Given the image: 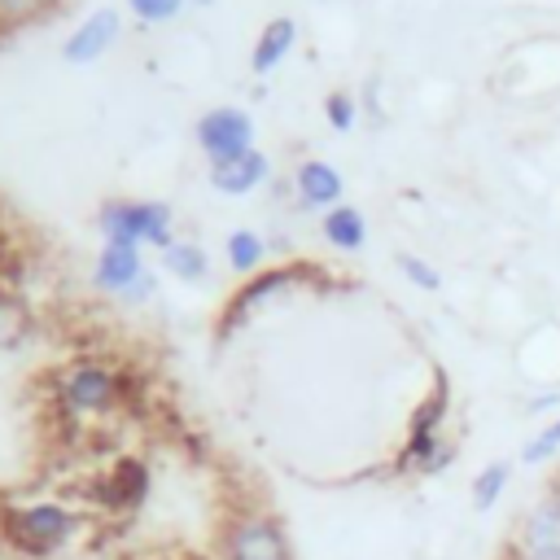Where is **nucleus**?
I'll return each instance as SVG.
<instances>
[{
    "label": "nucleus",
    "instance_id": "1",
    "mask_svg": "<svg viewBox=\"0 0 560 560\" xmlns=\"http://www.w3.org/2000/svg\"><path fill=\"white\" fill-rule=\"evenodd\" d=\"M52 398L66 420H109L136 407L140 385L127 368L105 359H74L52 376Z\"/></svg>",
    "mask_w": 560,
    "mask_h": 560
},
{
    "label": "nucleus",
    "instance_id": "2",
    "mask_svg": "<svg viewBox=\"0 0 560 560\" xmlns=\"http://www.w3.org/2000/svg\"><path fill=\"white\" fill-rule=\"evenodd\" d=\"M446 411H451V381L446 372H438L433 389L424 394V402L411 411V424H407V442L394 459L398 472H416V477H433L442 468H451L455 459V442L442 438V424H446Z\"/></svg>",
    "mask_w": 560,
    "mask_h": 560
},
{
    "label": "nucleus",
    "instance_id": "3",
    "mask_svg": "<svg viewBox=\"0 0 560 560\" xmlns=\"http://www.w3.org/2000/svg\"><path fill=\"white\" fill-rule=\"evenodd\" d=\"M83 516L61 499H35V503H9L4 521V547L31 560H44L74 542Z\"/></svg>",
    "mask_w": 560,
    "mask_h": 560
},
{
    "label": "nucleus",
    "instance_id": "4",
    "mask_svg": "<svg viewBox=\"0 0 560 560\" xmlns=\"http://www.w3.org/2000/svg\"><path fill=\"white\" fill-rule=\"evenodd\" d=\"M219 560H293L289 551V534L284 525L262 512V508H245L232 512L219 529Z\"/></svg>",
    "mask_w": 560,
    "mask_h": 560
},
{
    "label": "nucleus",
    "instance_id": "5",
    "mask_svg": "<svg viewBox=\"0 0 560 560\" xmlns=\"http://www.w3.org/2000/svg\"><path fill=\"white\" fill-rule=\"evenodd\" d=\"M96 223L109 245H158V249L175 245L166 201H105Z\"/></svg>",
    "mask_w": 560,
    "mask_h": 560
},
{
    "label": "nucleus",
    "instance_id": "6",
    "mask_svg": "<svg viewBox=\"0 0 560 560\" xmlns=\"http://www.w3.org/2000/svg\"><path fill=\"white\" fill-rule=\"evenodd\" d=\"M306 276H315V267L311 262H280V267H262V271H254V276H245V284L228 298V306H223V315H219V337H228V332H236L258 306H267L276 293H284V289H293V284H302Z\"/></svg>",
    "mask_w": 560,
    "mask_h": 560
},
{
    "label": "nucleus",
    "instance_id": "7",
    "mask_svg": "<svg viewBox=\"0 0 560 560\" xmlns=\"http://www.w3.org/2000/svg\"><path fill=\"white\" fill-rule=\"evenodd\" d=\"M149 464L140 455H118L101 477H92V494L101 508H109L114 516H131L144 508L149 499Z\"/></svg>",
    "mask_w": 560,
    "mask_h": 560
},
{
    "label": "nucleus",
    "instance_id": "8",
    "mask_svg": "<svg viewBox=\"0 0 560 560\" xmlns=\"http://www.w3.org/2000/svg\"><path fill=\"white\" fill-rule=\"evenodd\" d=\"M197 144L210 162H223V158H241L254 149V118L236 105H214L197 118Z\"/></svg>",
    "mask_w": 560,
    "mask_h": 560
},
{
    "label": "nucleus",
    "instance_id": "9",
    "mask_svg": "<svg viewBox=\"0 0 560 560\" xmlns=\"http://www.w3.org/2000/svg\"><path fill=\"white\" fill-rule=\"evenodd\" d=\"M503 560H560V503L551 494H542L521 516L516 538L503 551Z\"/></svg>",
    "mask_w": 560,
    "mask_h": 560
},
{
    "label": "nucleus",
    "instance_id": "10",
    "mask_svg": "<svg viewBox=\"0 0 560 560\" xmlns=\"http://www.w3.org/2000/svg\"><path fill=\"white\" fill-rule=\"evenodd\" d=\"M118 31H122L118 9H92V13L70 31V39L61 44V57H66L70 66H88V61H96L101 52H109V44L118 39Z\"/></svg>",
    "mask_w": 560,
    "mask_h": 560
},
{
    "label": "nucleus",
    "instance_id": "11",
    "mask_svg": "<svg viewBox=\"0 0 560 560\" xmlns=\"http://www.w3.org/2000/svg\"><path fill=\"white\" fill-rule=\"evenodd\" d=\"M144 258H140V245H109L96 254V271H92V284L101 293H114V298H127L140 280H144Z\"/></svg>",
    "mask_w": 560,
    "mask_h": 560
},
{
    "label": "nucleus",
    "instance_id": "12",
    "mask_svg": "<svg viewBox=\"0 0 560 560\" xmlns=\"http://www.w3.org/2000/svg\"><path fill=\"white\" fill-rule=\"evenodd\" d=\"M267 158L258 153V149H249V153H241V158H223V162H210V184H214V192H228V197H245V192H254L262 179H267Z\"/></svg>",
    "mask_w": 560,
    "mask_h": 560
},
{
    "label": "nucleus",
    "instance_id": "13",
    "mask_svg": "<svg viewBox=\"0 0 560 560\" xmlns=\"http://www.w3.org/2000/svg\"><path fill=\"white\" fill-rule=\"evenodd\" d=\"M293 188H298V197L306 201V206H319V210H332V206H341V171L332 166V162H324V158H306L298 171H293Z\"/></svg>",
    "mask_w": 560,
    "mask_h": 560
},
{
    "label": "nucleus",
    "instance_id": "14",
    "mask_svg": "<svg viewBox=\"0 0 560 560\" xmlns=\"http://www.w3.org/2000/svg\"><path fill=\"white\" fill-rule=\"evenodd\" d=\"M293 39H298V22H293V18H271V22L258 31V39H254V52H249V70H254V74H267V70H276V66L289 57Z\"/></svg>",
    "mask_w": 560,
    "mask_h": 560
},
{
    "label": "nucleus",
    "instance_id": "15",
    "mask_svg": "<svg viewBox=\"0 0 560 560\" xmlns=\"http://www.w3.org/2000/svg\"><path fill=\"white\" fill-rule=\"evenodd\" d=\"M319 228H324V241H328L332 249H346V254L363 249V241H368L363 210H359V206H346V201H341V206H332V210H324Z\"/></svg>",
    "mask_w": 560,
    "mask_h": 560
},
{
    "label": "nucleus",
    "instance_id": "16",
    "mask_svg": "<svg viewBox=\"0 0 560 560\" xmlns=\"http://www.w3.org/2000/svg\"><path fill=\"white\" fill-rule=\"evenodd\" d=\"M31 324H35V315H31L26 298L13 289H0V350L22 346L31 337Z\"/></svg>",
    "mask_w": 560,
    "mask_h": 560
},
{
    "label": "nucleus",
    "instance_id": "17",
    "mask_svg": "<svg viewBox=\"0 0 560 560\" xmlns=\"http://www.w3.org/2000/svg\"><path fill=\"white\" fill-rule=\"evenodd\" d=\"M162 267L175 276V280H206L210 276V258H206V249L197 245V241H175V245H166L162 249Z\"/></svg>",
    "mask_w": 560,
    "mask_h": 560
},
{
    "label": "nucleus",
    "instance_id": "18",
    "mask_svg": "<svg viewBox=\"0 0 560 560\" xmlns=\"http://www.w3.org/2000/svg\"><path fill=\"white\" fill-rule=\"evenodd\" d=\"M228 267L232 271H241V276H254V271H262V258H267V241L258 236V232H249V228H236V232H228Z\"/></svg>",
    "mask_w": 560,
    "mask_h": 560
},
{
    "label": "nucleus",
    "instance_id": "19",
    "mask_svg": "<svg viewBox=\"0 0 560 560\" xmlns=\"http://www.w3.org/2000/svg\"><path fill=\"white\" fill-rule=\"evenodd\" d=\"M508 481H512V464H508V459H490V464L472 477V490H468L472 508H477V512H490V508L503 499Z\"/></svg>",
    "mask_w": 560,
    "mask_h": 560
},
{
    "label": "nucleus",
    "instance_id": "20",
    "mask_svg": "<svg viewBox=\"0 0 560 560\" xmlns=\"http://www.w3.org/2000/svg\"><path fill=\"white\" fill-rule=\"evenodd\" d=\"M398 271H402L416 289H424V293H438V289H442V271H438L433 262H424L420 254H411V249L398 254Z\"/></svg>",
    "mask_w": 560,
    "mask_h": 560
},
{
    "label": "nucleus",
    "instance_id": "21",
    "mask_svg": "<svg viewBox=\"0 0 560 560\" xmlns=\"http://www.w3.org/2000/svg\"><path fill=\"white\" fill-rule=\"evenodd\" d=\"M324 118H328L332 131H350L354 118H359L354 96H350V92H328V96H324Z\"/></svg>",
    "mask_w": 560,
    "mask_h": 560
},
{
    "label": "nucleus",
    "instance_id": "22",
    "mask_svg": "<svg viewBox=\"0 0 560 560\" xmlns=\"http://www.w3.org/2000/svg\"><path fill=\"white\" fill-rule=\"evenodd\" d=\"M556 451H560V420H551L538 438H529L525 451H521V459H525V464H542V459L556 455Z\"/></svg>",
    "mask_w": 560,
    "mask_h": 560
},
{
    "label": "nucleus",
    "instance_id": "23",
    "mask_svg": "<svg viewBox=\"0 0 560 560\" xmlns=\"http://www.w3.org/2000/svg\"><path fill=\"white\" fill-rule=\"evenodd\" d=\"M127 9H131L140 22H171V18L184 9V0H127Z\"/></svg>",
    "mask_w": 560,
    "mask_h": 560
},
{
    "label": "nucleus",
    "instance_id": "24",
    "mask_svg": "<svg viewBox=\"0 0 560 560\" xmlns=\"http://www.w3.org/2000/svg\"><path fill=\"white\" fill-rule=\"evenodd\" d=\"M52 0H0V26H9V22H26V18H35V13H44Z\"/></svg>",
    "mask_w": 560,
    "mask_h": 560
},
{
    "label": "nucleus",
    "instance_id": "25",
    "mask_svg": "<svg viewBox=\"0 0 560 560\" xmlns=\"http://www.w3.org/2000/svg\"><path fill=\"white\" fill-rule=\"evenodd\" d=\"M4 521H9V503L0 499V547H4Z\"/></svg>",
    "mask_w": 560,
    "mask_h": 560
},
{
    "label": "nucleus",
    "instance_id": "26",
    "mask_svg": "<svg viewBox=\"0 0 560 560\" xmlns=\"http://www.w3.org/2000/svg\"><path fill=\"white\" fill-rule=\"evenodd\" d=\"M547 494H551V499H556V503H560V472H556V477H551V486H547Z\"/></svg>",
    "mask_w": 560,
    "mask_h": 560
},
{
    "label": "nucleus",
    "instance_id": "27",
    "mask_svg": "<svg viewBox=\"0 0 560 560\" xmlns=\"http://www.w3.org/2000/svg\"><path fill=\"white\" fill-rule=\"evenodd\" d=\"M184 4H201V9H206V4H214V0H184Z\"/></svg>",
    "mask_w": 560,
    "mask_h": 560
}]
</instances>
